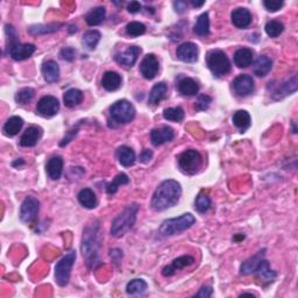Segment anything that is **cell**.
<instances>
[{
    "mask_svg": "<svg viewBox=\"0 0 298 298\" xmlns=\"http://www.w3.org/2000/svg\"><path fill=\"white\" fill-rule=\"evenodd\" d=\"M35 91L32 88H24L21 89L20 91H18L16 95V102L18 104H21V105H25V104H28L32 99L34 98Z\"/></svg>",
    "mask_w": 298,
    "mask_h": 298,
    "instance_id": "42",
    "label": "cell"
},
{
    "mask_svg": "<svg viewBox=\"0 0 298 298\" xmlns=\"http://www.w3.org/2000/svg\"><path fill=\"white\" fill-rule=\"evenodd\" d=\"M75 56H76V50L74 48H71V47H67V48H63L61 50V57H62L63 60L66 61H73L75 59Z\"/></svg>",
    "mask_w": 298,
    "mask_h": 298,
    "instance_id": "48",
    "label": "cell"
},
{
    "mask_svg": "<svg viewBox=\"0 0 298 298\" xmlns=\"http://www.w3.org/2000/svg\"><path fill=\"white\" fill-rule=\"evenodd\" d=\"M100 38H102V34L98 31H88L83 37V45L90 50L95 49L100 41Z\"/></svg>",
    "mask_w": 298,
    "mask_h": 298,
    "instance_id": "38",
    "label": "cell"
},
{
    "mask_svg": "<svg viewBox=\"0 0 298 298\" xmlns=\"http://www.w3.org/2000/svg\"><path fill=\"white\" fill-rule=\"evenodd\" d=\"M211 102H212V99H211L210 96L200 95L198 97V100H197V103H196V106H195L196 110H198V111L207 110L209 109Z\"/></svg>",
    "mask_w": 298,
    "mask_h": 298,
    "instance_id": "46",
    "label": "cell"
},
{
    "mask_svg": "<svg viewBox=\"0 0 298 298\" xmlns=\"http://www.w3.org/2000/svg\"><path fill=\"white\" fill-rule=\"evenodd\" d=\"M174 7H175V11L177 13H184L186 7H188V4L185 2H181V0H177V2L174 3Z\"/></svg>",
    "mask_w": 298,
    "mask_h": 298,
    "instance_id": "52",
    "label": "cell"
},
{
    "mask_svg": "<svg viewBox=\"0 0 298 298\" xmlns=\"http://www.w3.org/2000/svg\"><path fill=\"white\" fill-rule=\"evenodd\" d=\"M37 50V47L32 43H20L16 41L11 43L9 47V54L13 60L16 61H24L31 57Z\"/></svg>",
    "mask_w": 298,
    "mask_h": 298,
    "instance_id": "10",
    "label": "cell"
},
{
    "mask_svg": "<svg viewBox=\"0 0 298 298\" xmlns=\"http://www.w3.org/2000/svg\"><path fill=\"white\" fill-rule=\"evenodd\" d=\"M196 222L195 217L191 213H185L178 218L164 220L160 226V233L162 235H174L189 229Z\"/></svg>",
    "mask_w": 298,
    "mask_h": 298,
    "instance_id": "4",
    "label": "cell"
},
{
    "mask_svg": "<svg viewBox=\"0 0 298 298\" xmlns=\"http://www.w3.org/2000/svg\"><path fill=\"white\" fill-rule=\"evenodd\" d=\"M206 64L214 76L221 77L231 71V62L221 50H211L206 56Z\"/></svg>",
    "mask_w": 298,
    "mask_h": 298,
    "instance_id": "5",
    "label": "cell"
},
{
    "mask_svg": "<svg viewBox=\"0 0 298 298\" xmlns=\"http://www.w3.org/2000/svg\"><path fill=\"white\" fill-rule=\"evenodd\" d=\"M255 272H257L262 281L272 282L276 278V272L274 270H271L270 265H269V263H268V261H265V260H263L261 262V264L258 265L257 270Z\"/></svg>",
    "mask_w": 298,
    "mask_h": 298,
    "instance_id": "36",
    "label": "cell"
},
{
    "mask_svg": "<svg viewBox=\"0 0 298 298\" xmlns=\"http://www.w3.org/2000/svg\"><path fill=\"white\" fill-rule=\"evenodd\" d=\"M296 90H297V76L296 75H293L289 81L282 83L277 89L275 90L274 93H272V97H274V99H282L284 98L285 96L290 95V93L295 92Z\"/></svg>",
    "mask_w": 298,
    "mask_h": 298,
    "instance_id": "22",
    "label": "cell"
},
{
    "mask_svg": "<svg viewBox=\"0 0 298 298\" xmlns=\"http://www.w3.org/2000/svg\"><path fill=\"white\" fill-rule=\"evenodd\" d=\"M253 50L248 48H241L236 50L234 54V64L238 68H247L253 63L254 59Z\"/></svg>",
    "mask_w": 298,
    "mask_h": 298,
    "instance_id": "26",
    "label": "cell"
},
{
    "mask_svg": "<svg viewBox=\"0 0 298 298\" xmlns=\"http://www.w3.org/2000/svg\"><path fill=\"white\" fill-rule=\"evenodd\" d=\"M152 157H153V152H152V150L145 149L141 153V155H140V162H142V163L149 162V161L152 160Z\"/></svg>",
    "mask_w": 298,
    "mask_h": 298,
    "instance_id": "51",
    "label": "cell"
},
{
    "mask_svg": "<svg viewBox=\"0 0 298 298\" xmlns=\"http://www.w3.org/2000/svg\"><path fill=\"white\" fill-rule=\"evenodd\" d=\"M147 290V283L141 278H135L126 286V291L129 295H141Z\"/></svg>",
    "mask_w": 298,
    "mask_h": 298,
    "instance_id": "37",
    "label": "cell"
},
{
    "mask_svg": "<svg viewBox=\"0 0 298 298\" xmlns=\"http://www.w3.org/2000/svg\"><path fill=\"white\" fill-rule=\"evenodd\" d=\"M84 96H83V92L81 91V90L78 89H70L68 90V91L64 93L63 96V102H64V105L67 107H75L77 105H80L82 103V100H83Z\"/></svg>",
    "mask_w": 298,
    "mask_h": 298,
    "instance_id": "30",
    "label": "cell"
},
{
    "mask_svg": "<svg viewBox=\"0 0 298 298\" xmlns=\"http://www.w3.org/2000/svg\"><path fill=\"white\" fill-rule=\"evenodd\" d=\"M18 164H24V161H23V160H17L16 162H13V166H14V167L18 166Z\"/></svg>",
    "mask_w": 298,
    "mask_h": 298,
    "instance_id": "55",
    "label": "cell"
},
{
    "mask_svg": "<svg viewBox=\"0 0 298 298\" xmlns=\"http://www.w3.org/2000/svg\"><path fill=\"white\" fill-rule=\"evenodd\" d=\"M145 32H146V26L141 23H138V21L129 23L126 26V33L132 38L140 37V35L145 34Z\"/></svg>",
    "mask_w": 298,
    "mask_h": 298,
    "instance_id": "44",
    "label": "cell"
},
{
    "mask_svg": "<svg viewBox=\"0 0 298 298\" xmlns=\"http://www.w3.org/2000/svg\"><path fill=\"white\" fill-rule=\"evenodd\" d=\"M106 16V10L104 7H97V9L90 11L86 14L85 20L88 23L89 26H98L104 21Z\"/></svg>",
    "mask_w": 298,
    "mask_h": 298,
    "instance_id": "34",
    "label": "cell"
},
{
    "mask_svg": "<svg viewBox=\"0 0 298 298\" xmlns=\"http://www.w3.org/2000/svg\"><path fill=\"white\" fill-rule=\"evenodd\" d=\"M177 57L185 63H193L198 60V47L192 42H184L177 48Z\"/></svg>",
    "mask_w": 298,
    "mask_h": 298,
    "instance_id": "14",
    "label": "cell"
},
{
    "mask_svg": "<svg viewBox=\"0 0 298 298\" xmlns=\"http://www.w3.org/2000/svg\"><path fill=\"white\" fill-rule=\"evenodd\" d=\"M24 126V120L20 117H12L4 125V133L7 136H14L21 131Z\"/></svg>",
    "mask_w": 298,
    "mask_h": 298,
    "instance_id": "32",
    "label": "cell"
},
{
    "mask_svg": "<svg viewBox=\"0 0 298 298\" xmlns=\"http://www.w3.org/2000/svg\"><path fill=\"white\" fill-rule=\"evenodd\" d=\"M60 103L55 97L45 96L39 100L37 112L42 117H53L59 112Z\"/></svg>",
    "mask_w": 298,
    "mask_h": 298,
    "instance_id": "11",
    "label": "cell"
},
{
    "mask_svg": "<svg viewBox=\"0 0 298 298\" xmlns=\"http://www.w3.org/2000/svg\"><path fill=\"white\" fill-rule=\"evenodd\" d=\"M42 75L46 82L55 83L60 80V67L55 61H47L42 66Z\"/></svg>",
    "mask_w": 298,
    "mask_h": 298,
    "instance_id": "19",
    "label": "cell"
},
{
    "mask_svg": "<svg viewBox=\"0 0 298 298\" xmlns=\"http://www.w3.org/2000/svg\"><path fill=\"white\" fill-rule=\"evenodd\" d=\"M283 2H276V0H265L263 2V5L269 12H276L283 6Z\"/></svg>",
    "mask_w": 298,
    "mask_h": 298,
    "instance_id": "47",
    "label": "cell"
},
{
    "mask_svg": "<svg viewBox=\"0 0 298 298\" xmlns=\"http://www.w3.org/2000/svg\"><path fill=\"white\" fill-rule=\"evenodd\" d=\"M110 252H111L110 255L114 262H119L121 260V257H123V253H121V250L119 249H111Z\"/></svg>",
    "mask_w": 298,
    "mask_h": 298,
    "instance_id": "53",
    "label": "cell"
},
{
    "mask_svg": "<svg viewBox=\"0 0 298 298\" xmlns=\"http://www.w3.org/2000/svg\"><path fill=\"white\" fill-rule=\"evenodd\" d=\"M139 211L138 204H131L114 219L111 226V235L114 238H120L134 226L136 221V214Z\"/></svg>",
    "mask_w": 298,
    "mask_h": 298,
    "instance_id": "2",
    "label": "cell"
},
{
    "mask_svg": "<svg viewBox=\"0 0 298 298\" xmlns=\"http://www.w3.org/2000/svg\"><path fill=\"white\" fill-rule=\"evenodd\" d=\"M241 296H254L253 293H249V292H245V293H242Z\"/></svg>",
    "mask_w": 298,
    "mask_h": 298,
    "instance_id": "56",
    "label": "cell"
},
{
    "mask_svg": "<svg viewBox=\"0 0 298 298\" xmlns=\"http://www.w3.org/2000/svg\"><path fill=\"white\" fill-rule=\"evenodd\" d=\"M195 33L199 37H206L210 34V20L209 14L203 13L198 18L197 23L195 25Z\"/></svg>",
    "mask_w": 298,
    "mask_h": 298,
    "instance_id": "35",
    "label": "cell"
},
{
    "mask_svg": "<svg viewBox=\"0 0 298 298\" xmlns=\"http://www.w3.org/2000/svg\"><path fill=\"white\" fill-rule=\"evenodd\" d=\"M264 254H265V249H262L255 254L253 257L248 258V260L243 262L241 264V268H240V271H241L242 275H249L252 272H255L257 270L258 265L261 264V262L264 260Z\"/></svg>",
    "mask_w": 298,
    "mask_h": 298,
    "instance_id": "20",
    "label": "cell"
},
{
    "mask_svg": "<svg viewBox=\"0 0 298 298\" xmlns=\"http://www.w3.org/2000/svg\"><path fill=\"white\" fill-rule=\"evenodd\" d=\"M140 71L146 80H153L159 73V61L153 54H148L140 64Z\"/></svg>",
    "mask_w": 298,
    "mask_h": 298,
    "instance_id": "13",
    "label": "cell"
},
{
    "mask_svg": "<svg viewBox=\"0 0 298 298\" xmlns=\"http://www.w3.org/2000/svg\"><path fill=\"white\" fill-rule=\"evenodd\" d=\"M99 239H98V225H92L86 227L82 240V252L86 258V263L95 265V262L98 261V249H99Z\"/></svg>",
    "mask_w": 298,
    "mask_h": 298,
    "instance_id": "3",
    "label": "cell"
},
{
    "mask_svg": "<svg viewBox=\"0 0 298 298\" xmlns=\"http://www.w3.org/2000/svg\"><path fill=\"white\" fill-rule=\"evenodd\" d=\"M211 206V199L210 197L205 195V193H199L196 198V203H195V207L197 211L200 213H205L207 210L210 209Z\"/></svg>",
    "mask_w": 298,
    "mask_h": 298,
    "instance_id": "43",
    "label": "cell"
},
{
    "mask_svg": "<svg viewBox=\"0 0 298 298\" xmlns=\"http://www.w3.org/2000/svg\"><path fill=\"white\" fill-rule=\"evenodd\" d=\"M117 156L118 160L121 166L124 167H131L135 163L136 156L134 150L132 148H129L127 146H121L119 149L117 150Z\"/></svg>",
    "mask_w": 298,
    "mask_h": 298,
    "instance_id": "28",
    "label": "cell"
},
{
    "mask_svg": "<svg viewBox=\"0 0 298 298\" xmlns=\"http://www.w3.org/2000/svg\"><path fill=\"white\" fill-rule=\"evenodd\" d=\"M47 174L54 181H57L61 177L63 171V159L61 156H54L48 161L46 167Z\"/></svg>",
    "mask_w": 298,
    "mask_h": 298,
    "instance_id": "23",
    "label": "cell"
},
{
    "mask_svg": "<svg viewBox=\"0 0 298 298\" xmlns=\"http://www.w3.org/2000/svg\"><path fill=\"white\" fill-rule=\"evenodd\" d=\"M193 262H195V258L190 255L179 256L177 258H175L170 265H168V267L163 269L162 274L164 276H171L175 274L176 270H179V269H182V268L189 267V265H191Z\"/></svg>",
    "mask_w": 298,
    "mask_h": 298,
    "instance_id": "18",
    "label": "cell"
},
{
    "mask_svg": "<svg viewBox=\"0 0 298 298\" xmlns=\"http://www.w3.org/2000/svg\"><path fill=\"white\" fill-rule=\"evenodd\" d=\"M191 4H192L193 7H200V6H203L204 4H205V2H204V0H202V2H195V0H192Z\"/></svg>",
    "mask_w": 298,
    "mask_h": 298,
    "instance_id": "54",
    "label": "cell"
},
{
    "mask_svg": "<svg viewBox=\"0 0 298 298\" xmlns=\"http://www.w3.org/2000/svg\"><path fill=\"white\" fill-rule=\"evenodd\" d=\"M233 124L235 125V127H238L241 132H245L246 129H248L250 126V116L247 111H236L233 114Z\"/></svg>",
    "mask_w": 298,
    "mask_h": 298,
    "instance_id": "33",
    "label": "cell"
},
{
    "mask_svg": "<svg viewBox=\"0 0 298 298\" xmlns=\"http://www.w3.org/2000/svg\"><path fill=\"white\" fill-rule=\"evenodd\" d=\"M264 30H265V33H267L270 38H277L283 33L284 26H283V24L279 23V21L271 20V21H268L267 25H265Z\"/></svg>",
    "mask_w": 298,
    "mask_h": 298,
    "instance_id": "41",
    "label": "cell"
},
{
    "mask_svg": "<svg viewBox=\"0 0 298 298\" xmlns=\"http://www.w3.org/2000/svg\"><path fill=\"white\" fill-rule=\"evenodd\" d=\"M141 9H142V6H141V4H140L139 2H131L128 4V6H127V10H128V12L129 13H138V12H140V11H141Z\"/></svg>",
    "mask_w": 298,
    "mask_h": 298,
    "instance_id": "50",
    "label": "cell"
},
{
    "mask_svg": "<svg viewBox=\"0 0 298 298\" xmlns=\"http://www.w3.org/2000/svg\"><path fill=\"white\" fill-rule=\"evenodd\" d=\"M177 89L181 95L183 96H195L199 91V85L196 81H193L192 78L184 77L178 82Z\"/></svg>",
    "mask_w": 298,
    "mask_h": 298,
    "instance_id": "24",
    "label": "cell"
},
{
    "mask_svg": "<svg viewBox=\"0 0 298 298\" xmlns=\"http://www.w3.org/2000/svg\"><path fill=\"white\" fill-rule=\"evenodd\" d=\"M42 136V129L38 126L28 127L20 139V146L34 147Z\"/></svg>",
    "mask_w": 298,
    "mask_h": 298,
    "instance_id": "17",
    "label": "cell"
},
{
    "mask_svg": "<svg viewBox=\"0 0 298 298\" xmlns=\"http://www.w3.org/2000/svg\"><path fill=\"white\" fill-rule=\"evenodd\" d=\"M182 195V188L178 182L174 179H167L161 183L155 190L152 198V209L154 211H164L175 206Z\"/></svg>",
    "mask_w": 298,
    "mask_h": 298,
    "instance_id": "1",
    "label": "cell"
},
{
    "mask_svg": "<svg viewBox=\"0 0 298 298\" xmlns=\"http://www.w3.org/2000/svg\"><path fill=\"white\" fill-rule=\"evenodd\" d=\"M63 25H48V26H33L31 27L30 30V33L33 34V35H37V34H46V33H54V32L59 31L60 27H62Z\"/></svg>",
    "mask_w": 298,
    "mask_h": 298,
    "instance_id": "45",
    "label": "cell"
},
{
    "mask_svg": "<svg viewBox=\"0 0 298 298\" xmlns=\"http://www.w3.org/2000/svg\"><path fill=\"white\" fill-rule=\"evenodd\" d=\"M128 182H129L128 176L126 174H124V172H121V174L117 175V177L114 178L113 182H111L110 184L106 186V191L109 195H113V193H116L118 191L119 186L127 184Z\"/></svg>",
    "mask_w": 298,
    "mask_h": 298,
    "instance_id": "39",
    "label": "cell"
},
{
    "mask_svg": "<svg viewBox=\"0 0 298 298\" xmlns=\"http://www.w3.org/2000/svg\"><path fill=\"white\" fill-rule=\"evenodd\" d=\"M78 202L86 209H95L97 206V197L91 189H83L78 193Z\"/></svg>",
    "mask_w": 298,
    "mask_h": 298,
    "instance_id": "31",
    "label": "cell"
},
{
    "mask_svg": "<svg viewBox=\"0 0 298 298\" xmlns=\"http://www.w3.org/2000/svg\"><path fill=\"white\" fill-rule=\"evenodd\" d=\"M271 68H272V61L269 59L268 56L261 55L257 57L255 63H254L253 71L257 77H264L269 74V71L271 70Z\"/></svg>",
    "mask_w": 298,
    "mask_h": 298,
    "instance_id": "25",
    "label": "cell"
},
{
    "mask_svg": "<svg viewBox=\"0 0 298 298\" xmlns=\"http://www.w3.org/2000/svg\"><path fill=\"white\" fill-rule=\"evenodd\" d=\"M232 84L234 92L240 97H247L254 91V81L249 75H240Z\"/></svg>",
    "mask_w": 298,
    "mask_h": 298,
    "instance_id": "12",
    "label": "cell"
},
{
    "mask_svg": "<svg viewBox=\"0 0 298 298\" xmlns=\"http://www.w3.org/2000/svg\"><path fill=\"white\" fill-rule=\"evenodd\" d=\"M39 209H40V203L35 197H27L21 204L20 207V219L26 224L34 221L38 217Z\"/></svg>",
    "mask_w": 298,
    "mask_h": 298,
    "instance_id": "9",
    "label": "cell"
},
{
    "mask_svg": "<svg viewBox=\"0 0 298 298\" xmlns=\"http://www.w3.org/2000/svg\"><path fill=\"white\" fill-rule=\"evenodd\" d=\"M75 260H76V252L71 250L57 262L55 267V279L60 286H66L69 283L71 268L75 263Z\"/></svg>",
    "mask_w": 298,
    "mask_h": 298,
    "instance_id": "6",
    "label": "cell"
},
{
    "mask_svg": "<svg viewBox=\"0 0 298 298\" xmlns=\"http://www.w3.org/2000/svg\"><path fill=\"white\" fill-rule=\"evenodd\" d=\"M140 53H141V49L138 46H131L124 53L118 54L116 56V60L118 63L123 64L125 67H132L134 66L136 60H138Z\"/></svg>",
    "mask_w": 298,
    "mask_h": 298,
    "instance_id": "16",
    "label": "cell"
},
{
    "mask_svg": "<svg viewBox=\"0 0 298 298\" xmlns=\"http://www.w3.org/2000/svg\"><path fill=\"white\" fill-rule=\"evenodd\" d=\"M164 119L174 121V123H179L184 119V111L182 107H170V109L164 110L163 112Z\"/></svg>",
    "mask_w": 298,
    "mask_h": 298,
    "instance_id": "40",
    "label": "cell"
},
{
    "mask_svg": "<svg viewBox=\"0 0 298 298\" xmlns=\"http://www.w3.org/2000/svg\"><path fill=\"white\" fill-rule=\"evenodd\" d=\"M112 119L118 124H128L134 119L135 109L128 100H118L110 109Z\"/></svg>",
    "mask_w": 298,
    "mask_h": 298,
    "instance_id": "7",
    "label": "cell"
},
{
    "mask_svg": "<svg viewBox=\"0 0 298 298\" xmlns=\"http://www.w3.org/2000/svg\"><path fill=\"white\" fill-rule=\"evenodd\" d=\"M175 133L174 129L168 126H163L161 128H154L152 133H150V140H152V143L155 147L162 146L163 143L169 142L174 139Z\"/></svg>",
    "mask_w": 298,
    "mask_h": 298,
    "instance_id": "15",
    "label": "cell"
},
{
    "mask_svg": "<svg viewBox=\"0 0 298 298\" xmlns=\"http://www.w3.org/2000/svg\"><path fill=\"white\" fill-rule=\"evenodd\" d=\"M168 86L166 83H157L153 86L152 91L149 93L148 103L150 105H157L161 100H163L167 97Z\"/></svg>",
    "mask_w": 298,
    "mask_h": 298,
    "instance_id": "29",
    "label": "cell"
},
{
    "mask_svg": "<svg viewBox=\"0 0 298 298\" xmlns=\"http://www.w3.org/2000/svg\"><path fill=\"white\" fill-rule=\"evenodd\" d=\"M212 292H213V290H212V288H211V286H203V288L196 293L195 297L209 298V297L212 296Z\"/></svg>",
    "mask_w": 298,
    "mask_h": 298,
    "instance_id": "49",
    "label": "cell"
},
{
    "mask_svg": "<svg viewBox=\"0 0 298 298\" xmlns=\"http://www.w3.org/2000/svg\"><path fill=\"white\" fill-rule=\"evenodd\" d=\"M102 85L106 91H116L121 85V76L114 71H107L103 76Z\"/></svg>",
    "mask_w": 298,
    "mask_h": 298,
    "instance_id": "27",
    "label": "cell"
},
{
    "mask_svg": "<svg viewBox=\"0 0 298 298\" xmlns=\"http://www.w3.org/2000/svg\"><path fill=\"white\" fill-rule=\"evenodd\" d=\"M202 155L195 149H188L178 156V166L183 172L193 175L202 167Z\"/></svg>",
    "mask_w": 298,
    "mask_h": 298,
    "instance_id": "8",
    "label": "cell"
},
{
    "mask_svg": "<svg viewBox=\"0 0 298 298\" xmlns=\"http://www.w3.org/2000/svg\"><path fill=\"white\" fill-rule=\"evenodd\" d=\"M232 23L238 28H247L252 23V14L246 9H236L232 13Z\"/></svg>",
    "mask_w": 298,
    "mask_h": 298,
    "instance_id": "21",
    "label": "cell"
}]
</instances>
